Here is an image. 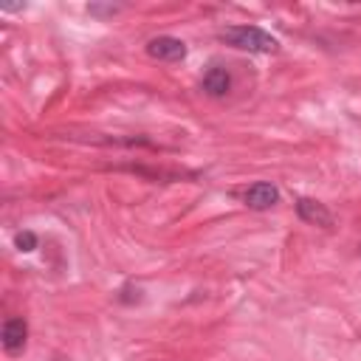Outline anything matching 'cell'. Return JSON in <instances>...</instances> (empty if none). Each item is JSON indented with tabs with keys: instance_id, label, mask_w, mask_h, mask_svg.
<instances>
[{
	"instance_id": "2",
	"label": "cell",
	"mask_w": 361,
	"mask_h": 361,
	"mask_svg": "<svg viewBox=\"0 0 361 361\" xmlns=\"http://www.w3.org/2000/svg\"><path fill=\"white\" fill-rule=\"evenodd\" d=\"M147 54L161 62H178L186 56V42L178 37H152L147 42Z\"/></svg>"
},
{
	"instance_id": "6",
	"label": "cell",
	"mask_w": 361,
	"mask_h": 361,
	"mask_svg": "<svg viewBox=\"0 0 361 361\" xmlns=\"http://www.w3.org/2000/svg\"><path fill=\"white\" fill-rule=\"evenodd\" d=\"M228 87H231V76H228V71L226 68H209L206 73H203V90L209 93V96H226L228 93Z\"/></svg>"
},
{
	"instance_id": "3",
	"label": "cell",
	"mask_w": 361,
	"mask_h": 361,
	"mask_svg": "<svg viewBox=\"0 0 361 361\" xmlns=\"http://www.w3.org/2000/svg\"><path fill=\"white\" fill-rule=\"evenodd\" d=\"M243 200H245L248 209L262 212V209H271V206L279 203V189L274 183H268V180H259V183H254V186H248L243 192Z\"/></svg>"
},
{
	"instance_id": "4",
	"label": "cell",
	"mask_w": 361,
	"mask_h": 361,
	"mask_svg": "<svg viewBox=\"0 0 361 361\" xmlns=\"http://www.w3.org/2000/svg\"><path fill=\"white\" fill-rule=\"evenodd\" d=\"M296 212H299V217H302L305 223H310V226H322V228H330V226H333V214H330L327 206L319 203V200L299 197V200H296Z\"/></svg>"
},
{
	"instance_id": "5",
	"label": "cell",
	"mask_w": 361,
	"mask_h": 361,
	"mask_svg": "<svg viewBox=\"0 0 361 361\" xmlns=\"http://www.w3.org/2000/svg\"><path fill=\"white\" fill-rule=\"evenodd\" d=\"M25 338H28V324L23 319H8L3 324V347L6 353H20L25 347Z\"/></svg>"
},
{
	"instance_id": "1",
	"label": "cell",
	"mask_w": 361,
	"mask_h": 361,
	"mask_svg": "<svg viewBox=\"0 0 361 361\" xmlns=\"http://www.w3.org/2000/svg\"><path fill=\"white\" fill-rule=\"evenodd\" d=\"M220 39L228 42L231 48L251 51V54H274L279 51V39L262 31L259 25H228L220 31Z\"/></svg>"
},
{
	"instance_id": "7",
	"label": "cell",
	"mask_w": 361,
	"mask_h": 361,
	"mask_svg": "<svg viewBox=\"0 0 361 361\" xmlns=\"http://www.w3.org/2000/svg\"><path fill=\"white\" fill-rule=\"evenodd\" d=\"M14 245H17V251H34L37 248V234L34 231H17L14 234Z\"/></svg>"
}]
</instances>
